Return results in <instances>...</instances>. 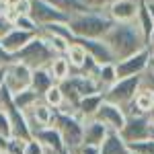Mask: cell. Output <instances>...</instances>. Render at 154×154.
<instances>
[{
	"mask_svg": "<svg viewBox=\"0 0 154 154\" xmlns=\"http://www.w3.org/2000/svg\"><path fill=\"white\" fill-rule=\"evenodd\" d=\"M103 41L111 49L115 62L148 48L146 37L142 35V31L138 29L136 23H113L111 29L103 35Z\"/></svg>",
	"mask_w": 154,
	"mask_h": 154,
	"instance_id": "1",
	"label": "cell"
},
{
	"mask_svg": "<svg viewBox=\"0 0 154 154\" xmlns=\"http://www.w3.org/2000/svg\"><path fill=\"white\" fill-rule=\"evenodd\" d=\"M113 21L107 17L105 11H82L74 12L68 17V27H70L74 37H88V39H101L107 31L111 29Z\"/></svg>",
	"mask_w": 154,
	"mask_h": 154,
	"instance_id": "2",
	"label": "cell"
},
{
	"mask_svg": "<svg viewBox=\"0 0 154 154\" xmlns=\"http://www.w3.org/2000/svg\"><path fill=\"white\" fill-rule=\"evenodd\" d=\"M54 49L48 45V41L41 35H35L25 48H21L17 54H14V60H21L25 62L29 68H43L48 66L49 62L54 60Z\"/></svg>",
	"mask_w": 154,
	"mask_h": 154,
	"instance_id": "3",
	"label": "cell"
},
{
	"mask_svg": "<svg viewBox=\"0 0 154 154\" xmlns=\"http://www.w3.org/2000/svg\"><path fill=\"white\" fill-rule=\"evenodd\" d=\"M51 125L60 131L66 150H74L78 144H82V119L76 117L74 113L56 111Z\"/></svg>",
	"mask_w": 154,
	"mask_h": 154,
	"instance_id": "4",
	"label": "cell"
},
{
	"mask_svg": "<svg viewBox=\"0 0 154 154\" xmlns=\"http://www.w3.org/2000/svg\"><path fill=\"white\" fill-rule=\"evenodd\" d=\"M140 84H142V74H140V76L117 78L107 91H103V97H105V101H111V103H115V105H119V107H125L128 103L134 101V97L138 93Z\"/></svg>",
	"mask_w": 154,
	"mask_h": 154,
	"instance_id": "5",
	"label": "cell"
},
{
	"mask_svg": "<svg viewBox=\"0 0 154 154\" xmlns=\"http://www.w3.org/2000/svg\"><path fill=\"white\" fill-rule=\"evenodd\" d=\"M31 72L33 68H29L21 60H12L11 64L4 66V86L6 91L14 95L19 91H23L27 86H31Z\"/></svg>",
	"mask_w": 154,
	"mask_h": 154,
	"instance_id": "6",
	"label": "cell"
},
{
	"mask_svg": "<svg viewBox=\"0 0 154 154\" xmlns=\"http://www.w3.org/2000/svg\"><path fill=\"white\" fill-rule=\"evenodd\" d=\"M119 136H121L128 144L140 142V140H146V138L154 136L152 130H150L148 115H142V113L128 115V117H125V123H123V128L119 130Z\"/></svg>",
	"mask_w": 154,
	"mask_h": 154,
	"instance_id": "7",
	"label": "cell"
},
{
	"mask_svg": "<svg viewBox=\"0 0 154 154\" xmlns=\"http://www.w3.org/2000/svg\"><path fill=\"white\" fill-rule=\"evenodd\" d=\"M148 62H150V49L144 48L136 54H131L123 60L115 62V72L117 78H128V76H140L148 70Z\"/></svg>",
	"mask_w": 154,
	"mask_h": 154,
	"instance_id": "8",
	"label": "cell"
},
{
	"mask_svg": "<svg viewBox=\"0 0 154 154\" xmlns=\"http://www.w3.org/2000/svg\"><path fill=\"white\" fill-rule=\"evenodd\" d=\"M23 113H25V121H27V125H29V131H31V138H33V134H35L37 130L51 125L54 115H56V109H51L48 103H43V101L39 99L35 105L29 107Z\"/></svg>",
	"mask_w": 154,
	"mask_h": 154,
	"instance_id": "9",
	"label": "cell"
},
{
	"mask_svg": "<svg viewBox=\"0 0 154 154\" xmlns=\"http://www.w3.org/2000/svg\"><path fill=\"white\" fill-rule=\"evenodd\" d=\"M31 19L35 21L39 27L43 25H49V23H66L68 21V14L66 12L58 11L54 4H49L45 0H31Z\"/></svg>",
	"mask_w": 154,
	"mask_h": 154,
	"instance_id": "10",
	"label": "cell"
},
{
	"mask_svg": "<svg viewBox=\"0 0 154 154\" xmlns=\"http://www.w3.org/2000/svg\"><path fill=\"white\" fill-rule=\"evenodd\" d=\"M125 117L128 115H125L123 107L115 105L111 101H105V99H103V103L99 105V109L95 113V119H99L109 131H119L125 123Z\"/></svg>",
	"mask_w": 154,
	"mask_h": 154,
	"instance_id": "11",
	"label": "cell"
},
{
	"mask_svg": "<svg viewBox=\"0 0 154 154\" xmlns=\"http://www.w3.org/2000/svg\"><path fill=\"white\" fill-rule=\"evenodd\" d=\"M140 0H113L105 8L107 17L113 23H134L138 14Z\"/></svg>",
	"mask_w": 154,
	"mask_h": 154,
	"instance_id": "12",
	"label": "cell"
},
{
	"mask_svg": "<svg viewBox=\"0 0 154 154\" xmlns=\"http://www.w3.org/2000/svg\"><path fill=\"white\" fill-rule=\"evenodd\" d=\"M74 41H78L84 49H86V54L91 56L93 60H97L99 64H107V62H115L113 58V54H111V49L107 48V43L103 41V37L101 39H88V37H74Z\"/></svg>",
	"mask_w": 154,
	"mask_h": 154,
	"instance_id": "13",
	"label": "cell"
},
{
	"mask_svg": "<svg viewBox=\"0 0 154 154\" xmlns=\"http://www.w3.org/2000/svg\"><path fill=\"white\" fill-rule=\"evenodd\" d=\"M37 33H29V31H23V29H17V27H11L4 35L0 37V45L6 49L8 54H17L21 48H25Z\"/></svg>",
	"mask_w": 154,
	"mask_h": 154,
	"instance_id": "14",
	"label": "cell"
},
{
	"mask_svg": "<svg viewBox=\"0 0 154 154\" xmlns=\"http://www.w3.org/2000/svg\"><path fill=\"white\" fill-rule=\"evenodd\" d=\"M33 138H35V140L41 144L45 150H49V152L62 154L64 150H66V146H64V140H62L60 131L56 130L54 125H48V128H41V130H37L35 134H33Z\"/></svg>",
	"mask_w": 154,
	"mask_h": 154,
	"instance_id": "15",
	"label": "cell"
},
{
	"mask_svg": "<svg viewBox=\"0 0 154 154\" xmlns=\"http://www.w3.org/2000/svg\"><path fill=\"white\" fill-rule=\"evenodd\" d=\"M99 154H131V150L130 144L119 136V131H107L103 142L99 144Z\"/></svg>",
	"mask_w": 154,
	"mask_h": 154,
	"instance_id": "16",
	"label": "cell"
},
{
	"mask_svg": "<svg viewBox=\"0 0 154 154\" xmlns=\"http://www.w3.org/2000/svg\"><path fill=\"white\" fill-rule=\"evenodd\" d=\"M103 93H93V95H84L80 97V101L76 103V109H74V115L76 117H80L84 121V119H91L95 117L97 109H99V105L103 103Z\"/></svg>",
	"mask_w": 154,
	"mask_h": 154,
	"instance_id": "17",
	"label": "cell"
},
{
	"mask_svg": "<svg viewBox=\"0 0 154 154\" xmlns=\"http://www.w3.org/2000/svg\"><path fill=\"white\" fill-rule=\"evenodd\" d=\"M107 128L99 121V119L91 117L82 121V142L84 144H93V146H99L103 142V138L107 136Z\"/></svg>",
	"mask_w": 154,
	"mask_h": 154,
	"instance_id": "18",
	"label": "cell"
},
{
	"mask_svg": "<svg viewBox=\"0 0 154 154\" xmlns=\"http://www.w3.org/2000/svg\"><path fill=\"white\" fill-rule=\"evenodd\" d=\"M51 84H56V80H54V76L49 74V70L45 66L43 68H33V72H31V88L37 95L41 97Z\"/></svg>",
	"mask_w": 154,
	"mask_h": 154,
	"instance_id": "19",
	"label": "cell"
},
{
	"mask_svg": "<svg viewBox=\"0 0 154 154\" xmlns=\"http://www.w3.org/2000/svg\"><path fill=\"white\" fill-rule=\"evenodd\" d=\"M66 60H68V64H70V68L72 72H78L80 68H82V64H84V60L88 58V54H86V49L78 43V41H74L72 39L70 43H68V49H66ZM70 72V74H72Z\"/></svg>",
	"mask_w": 154,
	"mask_h": 154,
	"instance_id": "20",
	"label": "cell"
},
{
	"mask_svg": "<svg viewBox=\"0 0 154 154\" xmlns=\"http://www.w3.org/2000/svg\"><path fill=\"white\" fill-rule=\"evenodd\" d=\"M95 80L99 84V91L103 93L107 91L111 84L117 80V72H115V62H107V64H101L99 70L95 74Z\"/></svg>",
	"mask_w": 154,
	"mask_h": 154,
	"instance_id": "21",
	"label": "cell"
},
{
	"mask_svg": "<svg viewBox=\"0 0 154 154\" xmlns=\"http://www.w3.org/2000/svg\"><path fill=\"white\" fill-rule=\"evenodd\" d=\"M45 68L49 70V74L54 76L56 82L64 80V78H68L70 72H72V68H70V64H68V60H66V56H54V60L49 62Z\"/></svg>",
	"mask_w": 154,
	"mask_h": 154,
	"instance_id": "22",
	"label": "cell"
},
{
	"mask_svg": "<svg viewBox=\"0 0 154 154\" xmlns=\"http://www.w3.org/2000/svg\"><path fill=\"white\" fill-rule=\"evenodd\" d=\"M134 23L138 25V29L142 31V35L148 41V37H150V33H152V29H154V21H152V17H150V12H148V8H146V2L144 0H140L138 14H136V21Z\"/></svg>",
	"mask_w": 154,
	"mask_h": 154,
	"instance_id": "23",
	"label": "cell"
},
{
	"mask_svg": "<svg viewBox=\"0 0 154 154\" xmlns=\"http://www.w3.org/2000/svg\"><path fill=\"white\" fill-rule=\"evenodd\" d=\"M41 97L37 95L35 91L31 88V86H27V88H23V91H19V93H14L12 95V101H14V105L19 107L21 111H27L29 107H33L39 101Z\"/></svg>",
	"mask_w": 154,
	"mask_h": 154,
	"instance_id": "24",
	"label": "cell"
},
{
	"mask_svg": "<svg viewBox=\"0 0 154 154\" xmlns=\"http://www.w3.org/2000/svg\"><path fill=\"white\" fill-rule=\"evenodd\" d=\"M41 101H43V103H48L51 109H56V111H58L60 107L64 105V95H62V88H60V84H58V82L51 84L48 91L41 95Z\"/></svg>",
	"mask_w": 154,
	"mask_h": 154,
	"instance_id": "25",
	"label": "cell"
},
{
	"mask_svg": "<svg viewBox=\"0 0 154 154\" xmlns=\"http://www.w3.org/2000/svg\"><path fill=\"white\" fill-rule=\"evenodd\" d=\"M45 2H49V4H54L58 11L66 12L68 17L70 14H74V12H82V11H88L86 6H84L80 0H45Z\"/></svg>",
	"mask_w": 154,
	"mask_h": 154,
	"instance_id": "26",
	"label": "cell"
},
{
	"mask_svg": "<svg viewBox=\"0 0 154 154\" xmlns=\"http://www.w3.org/2000/svg\"><path fill=\"white\" fill-rule=\"evenodd\" d=\"M12 27L17 29H23V31H29V33H39V25L31 19V14H17L12 19Z\"/></svg>",
	"mask_w": 154,
	"mask_h": 154,
	"instance_id": "27",
	"label": "cell"
},
{
	"mask_svg": "<svg viewBox=\"0 0 154 154\" xmlns=\"http://www.w3.org/2000/svg\"><path fill=\"white\" fill-rule=\"evenodd\" d=\"M12 138V125H11V119H8V115L0 109V146L4 148L6 144L11 142Z\"/></svg>",
	"mask_w": 154,
	"mask_h": 154,
	"instance_id": "28",
	"label": "cell"
},
{
	"mask_svg": "<svg viewBox=\"0 0 154 154\" xmlns=\"http://www.w3.org/2000/svg\"><path fill=\"white\" fill-rule=\"evenodd\" d=\"M130 150L134 154H154V136L146 138V140H140V142H131Z\"/></svg>",
	"mask_w": 154,
	"mask_h": 154,
	"instance_id": "29",
	"label": "cell"
},
{
	"mask_svg": "<svg viewBox=\"0 0 154 154\" xmlns=\"http://www.w3.org/2000/svg\"><path fill=\"white\" fill-rule=\"evenodd\" d=\"M23 154H48V150L37 142L35 138H29L23 146Z\"/></svg>",
	"mask_w": 154,
	"mask_h": 154,
	"instance_id": "30",
	"label": "cell"
},
{
	"mask_svg": "<svg viewBox=\"0 0 154 154\" xmlns=\"http://www.w3.org/2000/svg\"><path fill=\"white\" fill-rule=\"evenodd\" d=\"M80 2L86 8H91V11H105L113 0H80Z\"/></svg>",
	"mask_w": 154,
	"mask_h": 154,
	"instance_id": "31",
	"label": "cell"
},
{
	"mask_svg": "<svg viewBox=\"0 0 154 154\" xmlns=\"http://www.w3.org/2000/svg\"><path fill=\"white\" fill-rule=\"evenodd\" d=\"M70 154H99V146H93V144H78L74 150H68Z\"/></svg>",
	"mask_w": 154,
	"mask_h": 154,
	"instance_id": "32",
	"label": "cell"
},
{
	"mask_svg": "<svg viewBox=\"0 0 154 154\" xmlns=\"http://www.w3.org/2000/svg\"><path fill=\"white\" fill-rule=\"evenodd\" d=\"M11 6L17 11V14H29V11H31V0H19V2L11 4Z\"/></svg>",
	"mask_w": 154,
	"mask_h": 154,
	"instance_id": "33",
	"label": "cell"
},
{
	"mask_svg": "<svg viewBox=\"0 0 154 154\" xmlns=\"http://www.w3.org/2000/svg\"><path fill=\"white\" fill-rule=\"evenodd\" d=\"M11 27H12L11 21H8V19L4 17V4L0 2V37L4 35V33H6V31H8Z\"/></svg>",
	"mask_w": 154,
	"mask_h": 154,
	"instance_id": "34",
	"label": "cell"
},
{
	"mask_svg": "<svg viewBox=\"0 0 154 154\" xmlns=\"http://www.w3.org/2000/svg\"><path fill=\"white\" fill-rule=\"evenodd\" d=\"M12 60H14V56H12V54H8L6 49L0 45V66H6V64H11Z\"/></svg>",
	"mask_w": 154,
	"mask_h": 154,
	"instance_id": "35",
	"label": "cell"
},
{
	"mask_svg": "<svg viewBox=\"0 0 154 154\" xmlns=\"http://www.w3.org/2000/svg\"><path fill=\"white\" fill-rule=\"evenodd\" d=\"M144 2H146V8H148V12H150V17L154 21V0H144Z\"/></svg>",
	"mask_w": 154,
	"mask_h": 154,
	"instance_id": "36",
	"label": "cell"
},
{
	"mask_svg": "<svg viewBox=\"0 0 154 154\" xmlns=\"http://www.w3.org/2000/svg\"><path fill=\"white\" fill-rule=\"evenodd\" d=\"M148 49H154V29L150 33V37H148Z\"/></svg>",
	"mask_w": 154,
	"mask_h": 154,
	"instance_id": "37",
	"label": "cell"
},
{
	"mask_svg": "<svg viewBox=\"0 0 154 154\" xmlns=\"http://www.w3.org/2000/svg\"><path fill=\"white\" fill-rule=\"evenodd\" d=\"M148 121H150V130H152V134H154V111L148 115Z\"/></svg>",
	"mask_w": 154,
	"mask_h": 154,
	"instance_id": "38",
	"label": "cell"
},
{
	"mask_svg": "<svg viewBox=\"0 0 154 154\" xmlns=\"http://www.w3.org/2000/svg\"><path fill=\"white\" fill-rule=\"evenodd\" d=\"M2 84H4V66H0V88H2Z\"/></svg>",
	"mask_w": 154,
	"mask_h": 154,
	"instance_id": "39",
	"label": "cell"
},
{
	"mask_svg": "<svg viewBox=\"0 0 154 154\" xmlns=\"http://www.w3.org/2000/svg\"><path fill=\"white\" fill-rule=\"evenodd\" d=\"M2 4H14V2H19V0H0Z\"/></svg>",
	"mask_w": 154,
	"mask_h": 154,
	"instance_id": "40",
	"label": "cell"
},
{
	"mask_svg": "<svg viewBox=\"0 0 154 154\" xmlns=\"http://www.w3.org/2000/svg\"><path fill=\"white\" fill-rule=\"evenodd\" d=\"M0 154H11V152H8V150H6V148H2V152H0Z\"/></svg>",
	"mask_w": 154,
	"mask_h": 154,
	"instance_id": "41",
	"label": "cell"
},
{
	"mask_svg": "<svg viewBox=\"0 0 154 154\" xmlns=\"http://www.w3.org/2000/svg\"><path fill=\"white\" fill-rule=\"evenodd\" d=\"M48 154H56V152H49V150H48Z\"/></svg>",
	"mask_w": 154,
	"mask_h": 154,
	"instance_id": "42",
	"label": "cell"
},
{
	"mask_svg": "<svg viewBox=\"0 0 154 154\" xmlns=\"http://www.w3.org/2000/svg\"><path fill=\"white\" fill-rule=\"evenodd\" d=\"M0 152H2V146H0Z\"/></svg>",
	"mask_w": 154,
	"mask_h": 154,
	"instance_id": "43",
	"label": "cell"
},
{
	"mask_svg": "<svg viewBox=\"0 0 154 154\" xmlns=\"http://www.w3.org/2000/svg\"><path fill=\"white\" fill-rule=\"evenodd\" d=\"M131 154H134V152H131Z\"/></svg>",
	"mask_w": 154,
	"mask_h": 154,
	"instance_id": "44",
	"label": "cell"
}]
</instances>
